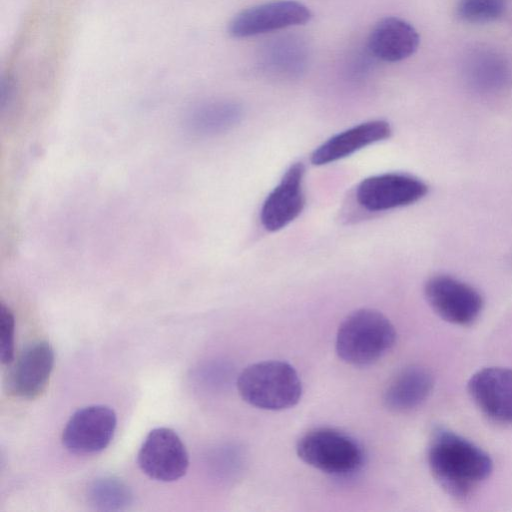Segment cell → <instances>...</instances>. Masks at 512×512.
I'll use <instances>...</instances> for the list:
<instances>
[{"mask_svg": "<svg viewBox=\"0 0 512 512\" xmlns=\"http://www.w3.org/2000/svg\"><path fill=\"white\" fill-rule=\"evenodd\" d=\"M468 392L490 419L512 424V369L486 367L477 371L468 381Z\"/></svg>", "mask_w": 512, "mask_h": 512, "instance_id": "cell-12", "label": "cell"}, {"mask_svg": "<svg viewBox=\"0 0 512 512\" xmlns=\"http://www.w3.org/2000/svg\"><path fill=\"white\" fill-rule=\"evenodd\" d=\"M242 106L230 100L205 103L193 112L192 121L201 133L213 134L230 129L242 117Z\"/></svg>", "mask_w": 512, "mask_h": 512, "instance_id": "cell-17", "label": "cell"}, {"mask_svg": "<svg viewBox=\"0 0 512 512\" xmlns=\"http://www.w3.org/2000/svg\"><path fill=\"white\" fill-rule=\"evenodd\" d=\"M304 176L303 163H293L268 194L260 211L261 223L267 231L281 230L301 214L305 206Z\"/></svg>", "mask_w": 512, "mask_h": 512, "instance_id": "cell-11", "label": "cell"}, {"mask_svg": "<svg viewBox=\"0 0 512 512\" xmlns=\"http://www.w3.org/2000/svg\"><path fill=\"white\" fill-rule=\"evenodd\" d=\"M427 193V184L418 177L384 173L362 180L356 189V200L367 211L382 212L414 204Z\"/></svg>", "mask_w": 512, "mask_h": 512, "instance_id": "cell-6", "label": "cell"}, {"mask_svg": "<svg viewBox=\"0 0 512 512\" xmlns=\"http://www.w3.org/2000/svg\"><path fill=\"white\" fill-rule=\"evenodd\" d=\"M307 56V49L299 39L281 38L267 46L263 65L274 75L291 77L304 69Z\"/></svg>", "mask_w": 512, "mask_h": 512, "instance_id": "cell-16", "label": "cell"}, {"mask_svg": "<svg viewBox=\"0 0 512 512\" xmlns=\"http://www.w3.org/2000/svg\"><path fill=\"white\" fill-rule=\"evenodd\" d=\"M507 0H459L457 16L471 24H485L499 19L505 12Z\"/></svg>", "mask_w": 512, "mask_h": 512, "instance_id": "cell-19", "label": "cell"}, {"mask_svg": "<svg viewBox=\"0 0 512 512\" xmlns=\"http://www.w3.org/2000/svg\"><path fill=\"white\" fill-rule=\"evenodd\" d=\"M390 124L385 120H370L346 129L326 140L311 155L314 165H326L343 159L364 147L390 137Z\"/></svg>", "mask_w": 512, "mask_h": 512, "instance_id": "cell-14", "label": "cell"}, {"mask_svg": "<svg viewBox=\"0 0 512 512\" xmlns=\"http://www.w3.org/2000/svg\"><path fill=\"white\" fill-rule=\"evenodd\" d=\"M312 13L304 4L292 0H278L242 10L228 25L234 38L256 36L310 21Z\"/></svg>", "mask_w": 512, "mask_h": 512, "instance_id": "cell-9", "label": "cell"}, {"mask_svg": "<svg viewBox=\"0 0 512 512\" xmlns=\"http://www.w3.org/2000/svg\"><path fill=\"white\" fill-rule=\"evenodd\" d=\"M296 453L307 465L335 476L353 474L364 460L357 441L329 427L315 428L301 436L296 444Z\"/></svg>", "mask_w": 512, "mask_h": 512, "instance_id": "cell-4", "label": "cell"}, {"mask_svg": "<svg viewBox=\"0 0 512 512\" xmlns=\"http://www.w3.org/2000/svg\"><path fill=\"white\" fill-rule=\"evenodd\" d=\"M237 389L248 404L278 411L295 406L302 395V383L287 362L266 360L247 366L237 379Z\"/></svg>", "mask_w": 512, "mask_h": 512, "instance_id": "cell-3", "label": "cell"}, {"mask_svg": "<svg viewBox=\"0 0 512 512\" xmlns=\"http://www.w3.org/2000/svg\"><path fill=\"white\" fill-rule=\"evenodd\" d=\"M15 318L11 309L4 303L0 305V351L3 364H10L14 359Z\"/></svg>", "mask_w": 512, "mask_h": 512, "instance_id": "cell-20", "label": "cell"}, {"mask_svg": "<svg viewBox=\"0 0 512 512\" xmlns=\"http://www.w3.org/2000/svg\"><path fill=\"white\" fill-rule=\"evenodd\" d=\"M88 502L97 510L119 511L127 509L133 501L129 486L114 476L93 480L87 489Z\"/></svg>", "mask_w": 512, "mask_h": 512, "instance_id": "cell-18", "label": "cell"}, {"mask_svg": "<svg viewBox=\"0 0 512 512\" xmlns=\"http://www.w3.org/2000/svg\"><path fill=\"white\" fill-rule=\"evenodd\" d=\"M117 426L115 411L106 405H90L77 410L63 429L62 443L75 454H94L111 442Z\"/></svg>", "mask_w": 512, "mask_h": 512, "instance_id": "cell-8", "label": "cell"}, {"mask_svg": "<svg viewBox=\"0 0 512 512\" xmlns=\"http://www.w3.org/2000/svg\"><path fill=\"white\" fill-rule=\"evenodd\" d=\"M396 337L394 325L381 312L370 308L358 309L339 325L336 353L347 364L368 366L392 349Z\"/></svg>", "mask_w": 512, "mask_h": 512, "instance_id": "cell-2", "label": "cell"}, {"mask_svg": "<svg viewBox=\"0 0 512 512\" xmlns=\"http://www.w3.org/2000/svg\"><path fill=\"white\" fill-rule=\"evenodd\" d=\"M54 366V351L44 340L24 348L10 368L6 387L10 394L34 399L46 389Z\"/></svg>", "mask_w": 512, "mask_h": 512, "instance_id": "cell-10", "label": "cell"}, {"mask_svg": "<svg viewBox=\"0 0 512 512\" xmlns=\"http://www.w3.org/2000/svg\"><path fill=\"white\" fill-rule=\"evenodd\" d=\"M428 465L440 486L456 498H465L493 470L489 454L461 435L438 428L428 448Z\"/></svg>", "mask_w": 512, "mask_h": 512, "instance_id": "cell-1", "label": "cell"}, {"mask_svg": "<svg viewBox=\"0 0 512 512\" xmlns=\"http://www.w3.org/2000/svg\"><path fill=\"white\" fill-rule=\"evenodd\" d=\"M434 380L423 366L411 365L402 369L388 384L383 402L393 412H407L419 407L432 392Z\"/></svg>", "mask_w": 512, "mask_h": 512, "instance_id": "cell-15", "label": "cell"}, {"mask_svg": "<svg viewBox=\"0 0 512 512\" xmlns=\"http://www.w3.org/2000/svg\"><path fill=\"white\" fill-rule=\"evenodd\" d=\"M420 43L417 30L399 17H385L372 28L367 51L384 62L402 61L415 53Z\"/></svg>", "mask_w": 512, "mask_h": 512, "instance_id": "cell-13", "label": "cell"}, {"mask_svg": "<svg viewBox=\"0 0 512 512\" xmlns=\"http://www.w3.org/2000/svg\"><path fill=\"white\" fill-rule=\"evenodd\" d=\"M137 462L142 472L151 479L173 482L186 474L189 456L174 430L158 427L146 436L138 452Z\"/></svg>", "mask_w": 512, "mask_h": 512, "instance_id": "cell-7", "label": "cell"}, {"mask_svg": "<svg viewBox=\"0 0 512 512\" xmlns=\"http://www.w3.org/2000/svg\"><path fill=\"white\" fill-rule=\"evenodd\" d=\"M424 295L439 317L456 325L473 323L483 308L482 296L473 286L449 275L430 277Z\"/></svg>", "mask_w": 512, "mask_h": 512, "instance_id": "cell-5", "label": "cell"}]
</instances>
